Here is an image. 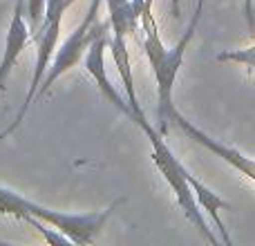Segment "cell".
I'll list each match as a JSON object with an SVG mask.
<instances>
[{
  "label": "cell",
  "mask_w": 255,
  "mask_h": 246,
  "mask_svg": "<svg viewBox=\"0 0 255 246\" xmlns=\"http://www.w3.org/2000/svg\"><path fill=\"white\" fill-rule=\"evenodd\" d=\"M170 123L179 127V130L184 132V134L188 136L190 141H195L197 145L206 148L208 152L217 154V157H220L222 161L229 163L233 170H238L242 177H247L249 181H253V184H255V159L253 157H247V154L240 152L238 148H231V145L222 143L220 139H213V136H208L204 130H199L195 123H190L188 119H186V117L181 115L177 108L170 112Z\"/></svg>",
  "instance_id": "5"
},
{
  "label": "cell",
  "mask_w": 255,
  "mask_h": 246,
  "mask_svg": "<svg viewBox=\"0 0 255 246\" xmlns=\"http://www.w3.org/2000/svg\"><path fill=\"white\" fill-rule=\"evenodd\" d=\"M108 4V20H110L112 27V34L115 36H124L128 38V34H134L139 29L141 22L134 18L132 13V4L130 0H106Z\"/></svg>",
  "instance_id": "10"
},
{
  "label": "cell",
  "mask_w": 255,
  "mask_h": 246,
  "mask_svg": "<svg viewBox=\"0 0 255 246\" xmlns=\"http://www.w3.org/2000/svg\"><path fill=\"white\" fill-rule=\"evenodd\" d=\"M186 179H188V184L193 186V193H195V197H197V202H199V206H202V211H206L208 215H211V220L215 222L217 231H220L222 242H224L226 246H233V240H231L229 231H226L224 222H222V217H220V211H222V208H231V204L226 202V199H222L217 193H213L208 186H204L202 181H199L197 177H193L190 172H186Z\"/></svg>",
  "instance_id": "9"
},
{
  "label": "cell",
  "mask_w": 255,
  "mask_h": 246,
  "mask_svg": "<svg viewBox=\"0 0 255 246\" xmlns=\"http://www.w3.org/2000/svg\"><path fill=\"white\" fill-rule=\"evenodd\" d=\"M110 54H112V61H115L117 70H119V76L124 81V90H126V99H128V106L130 110L134 112V123L139 125L141 121H145L143 108H141L139 99H136V90H134V76H132V65H130V52H128V45H126V38L124 36H110Z\"/></svg>",
  "instance_id": "8"
},
{
  "label": "cell",
  "mask_w": 255,
  "mask_h": 246,
  "mask_svg": "<svg viewBox=\"0 0 255 246\" xmlns=\"http://www.w3.org/2000/svg\"><path fill=\"white\" fill-rule=\"evenodd\" d=\"M108 43H110V34L106 31V34H101L92 45H90L88 54H85V70L92 74L94 83L99 85V90H101L103 97H106L119 112H124L130 121H134V112H132L130 106H128V99L115 88V85H112L110 76H108V72H106V47H108Z\"/></svg>",
  "instance_id": "7"
},
{
  "label": "cell",
  "mask_w": 255,
  "mask_h": 246,
  "mask_svg": "<svg viewBox=\"0 0 255 246\" xmlns=\"http://www.w3.org/2000/svg\"><path fill=\"white\" fill-rule=\"evenodd\" d=\"M99 7H101V0H92V2H90V9H88V16H85L83 20H81V25L72 31L70 38L56 49V54H54V58H52V65H49L47 74H45L38 92H36L34 103L38 101L40 97H45V94L52 90V85L56 83L67 70L76 67L81 61H83L88 49H90V45H92L99 36L106 34L108 29H112L110 20L99 22Z\"/></svg>",
  "instance_id": "3"
},
{
  "label": "cell",
  "mask_w": 255,
  "mask_h": 246,
  "mask_svg": "<svg viewBox=\"0 0 255 246\" xmlns=\"http://www.w3.org/2000/svg\"><path fill=\"white\" fill-rule=\"evenodd\" d=\"M124 204V199H117L112 206H108L106 211H94V213H83V215H74V213H63V211H52V208L43 206L38 202H31L25 197V213L31 217H38L45 224L54 226L56 231H61L65 238H70L72 244H94L97 235L106 229L108 220L112 217V213ZM25 215V217H27ZM25 222V220H22Z\"/></svg>",
  "instance_id": "4"
},
{
  "label": "cell",
  "mask_w": 255,
  "mask_h": 246,
  "mask_svg": "<svg viewBox=\"0 0 255 246\" xmlns=\"http://www.w3.org/2000/svg\"><path fill=\"white\" fill-rule=\"evenodd\" d=\"M29 25H27V13H25V0H16L11 11V20H9L7 34H4V45H2V58H0V92L7 88V79L11 70L16 67L18 58H20L22 49H25L27 40H29Z\"/></svg>",
  "instance_id": "6"
},
{
  "label": "cell",
  "mask_w": 255,
  "mask_h": 246,
  "mask_svg": "<svg viewBox=\"0 0 255 246\" xmlns=\"http://www.w3.org/2000/svg\"><path fill=\"white\" fill-rule=\"evenodd\" d=\"M244 11H247L249 34L255 36V9H253V0H244Z\"/></svg>",
  "instance_id": "13"
},
{
  "label": "cell",
  "mask_w": 255,
  "mask_h": 246,
  "mask_svg": "<svg viewBox=\"0 0 255 246\" xmlns=\"http://www.w3.org/2000/svg\"><path fill=\"white\" fill-rule=\"evenodd\" d=\"M217 61L220 63H235L240 67H247L249 72L255 74V45L242 49H226V52L217 54Z\"/></svg>",
  "instance_id": "11"
},
{
  "label": "cell",
  "mask_w": 255,
  "mask_h": 246,
  "mask_svg": "<svg viewBox=\"0 0 255 246\" xmlns=\"http://www.w3.org/2000/svg\"><path fill=\"white\" fill-rule=\"evenodd\" d=\"M170 13L175 18H181V0H170Z\"/></svg>",
  "instance_id": "14"
},
{
  "label": "cell",
  "mask_w": 255,
  "mask_h": 246,
  "mask_svg": "<svg viewBox=\"0 0 255 246\" xmlns=\"http://www.w3.org/2000/svg\"><path fill=\"white\" fill-rule=\"evenodd\" d=\"M139 127L143 130V134L148 136L150 145H152V163L157 166V170L161 172L166 184L170 186V190L175 193V199H177V204H179V208L184 211L186 220L193 222L195 229H197L199 235L204 238V242H208L211 246H217L220 240H217L215 235H213V231L208 229L206 220H204V211H202V206H199L197 197H195V193H193V186H190L188 179H186L188 168L175 157V152H172V150L168 148V143L163 141V134L148 119L141 121Z\"/></svg>",
  "instance_id": "2"
},
{
  "label": "cell",
  "mask_w": 255,
  "mask_h": 246,
  "mask_svg": "<svg viewBox=\"0 0 255 246\" xmlns=\"http://www.w3.org/2000/svg\"><path fill=\"white\" fill-rule=\"evenodd\" d=\"M204 2L206 0H197V7L193 11V18H190L188 27H186L184 36L179 38V43L172 49H166L161 36H159V27H150L145 29V38H143V52L145 58H148L150 67H152L154 81H157V130L161 134L168 132V123H170V112L175 110V103H172V90H175V81L177 74H179L181 65H184V56L186 49H188L190 40L195 38V31L199 27V20H202L204 13Z\"/></svg>",
  "instance_id": "1"
},
{
  "label": "cell",
  "mask_w": 255,
  "mask_h": 246,
  "mask_svg": "<svg viewBox=\"0 0 255 246\" xmlns=\"http://www.w3.org/2000/svg\"><path fill=\"white\" fill-rule=\"evenodd\" d=\"M45 9H47V0H25V13L29 18V29H31V36L40 29L45 20Z\"/></svg>",
  "instance_id": "12"
}]
</instances>
